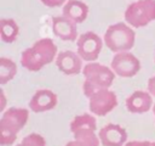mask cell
<instances>
[{
    "mask_svg": "<svg viewBox=\"0 0 155 146\" xmlns=\"http://www.w3.org/2000/svg\"><path fill=\"white\" fill-rule=\"evenodd\" d=\"M57 55L58 51L54 41L50 38H42L22 52L21 64L30 72H38L53 62Z\"/></svg>",
    "mask_w": 155,
    "mask_h": 146,
    "instance_id": "cell-1",
    "label": "cell"
},
{
    "mask_svg": "<svg viewBox=\"0 0 155 146\" xmlns=\"http://www.w3.org/2000/svg\"><path fill=\"white\" fill-rule=\"evenodd\" d=\"M82 75L85 78L82 84V91L84 95L88 99L98 90L110 88L116 74L110 67H107L94 61L87 62L84 66Z\"/></svg>",
    "mask_w": 155,
    "mask_h": 146,
    "instance_id": "cell-2",
    "label": "cell"
},
{
    "mask_svg": "<svg viewBox=\"0 0 155 146\" xmlns=\"http://www.w3.org/2000/svg\"><path fill=\"white\" fill-rule=\"evenodd\" d=\"M29 118V111L23 107H10L0 118V145L10 146L17 140L18 133L24 128Z\"/></svg>",
    "mask_w": 155,
    "mask_h": 146,
    "instance_id": "cell-3",
    "label": "cell"
},
{
    "mask_svg": "<svg viewBox=\"0 0 155 146\" xmlns=\"http://www.w3.org/2000/svg\"><path fill=\"white\" fill-rule=\"evenodd\" d=\"M103 41L107 47L114 54L130 51L134 45L136 34L130 24H127L126 22H117L110 24L107 28Z\"/></svg>",
    "mask_w": 155,
    "mask_h": 146,
    "instance_id": "cell-4",
    "label": "cell"
},
{
    "mask_svg": "<svg viewBox=\"0 0 155 146\" xmlns=\"http://www.w3.org/2000/svg\"><path fill=\"white\" fill-rule=\"evenodd\" d=\"M70 131L81 146H99L101 140L97 134V122L94 114L82 113L76 116L70 123Z\"/></svg>",
    "mask_w": 155,
    "mask_h": 146,
    "instance_id": "cell-5",
    "label": "cell"
},
{
    "mask_svg": "<svg viewBox=\"0 0 155 146\" xmlns=\"http://www.w3.org/2000/svg\"><path fill=\"white\" fill-rule=\"evenodd\" d=\"M125 21L132 28H142L155 21V0H137L131 2L124 13Z\"/></svg>",
    "mask_w": 155,
    "mask_h": 146,
    "instance_id": "cell-6",
    "label": "cell"
},
{
    "mask_svg": "<svg viewBox=\"0 0 155 146\" xmlns=\"http://www.w3.org/2000/svg\"><path fill=\"white\" fill-rule=\"evenodd\" d=\"M103 39L92 30L82 33L76 41V52L86 62H94L101 54Z\"/></svg>",
    "mask_w": 155,
    "mask_h": 146,
    "instance_id": "cell-7",
    "label": "cell"
},
{
    "mask_svg": "<svg viewBox=\"0 0 155 146\" xmlns=\"http://www.w3.org/2000/svg\"><path fill=\"white\" fill-rule=\"evenodd\" d=\"M110 68L113 72L122 78L134 77L140 69L139 60L130 51H122L114 54L110 63Z\"/></svg>",
    "mask_w": 155,
    "mask_h": 146,
    "instance_id": "cell-8",
    "label": "cell"
},
{
    "mask_svg": "<svg viewBox=\"0 0 155 146\" xmlns=\"http://www.w3.org/2000/svg\"><path fill=\"white\" fill-rule=\"evenodd\" d=\"M116 106H117V96L109 88L98 90L91 97H88L90 112L98 117L107 116Z\"/></svg>",
    "mask_w": 155,
    "mask_h": 146,
    "instance_id": "cell-9",
    "label": "cell"
},
{
    "mask_svg": "<svg viewBox=\"0 0 155 146\" xmlns=\"http://www.w3.org/2000/svg\"><path fill=\"white\" fill-rule=\"evenodd\" d=\"M54 62L57 68L67 75H75L82 73L84 69V60L80 57L78 52L71 50H64L58 52Z\"/></svg>",
    "mask_w": 155,
    "mask_h": 146,
    "instance_id": "cell-10",
    "label": "cell"
},
{
    "mask_svg": "<svg viewBox=\"0 0 155 146\" xmlns=\"http://www.w3.org/2000/svg\"><path fill=\"white\" fill-rule=\"evenodd\" d=\"M98 136L103 146H125L128 139L126 129L115 123H109L101 128Z\"/></svg>",
    "mask_w": 155,
    "mask_h": 146,
    "instance_id": "cell-11",
    "label": "cell"
},
{
    "mask_svg": "<svg viewBox=\"0 0 155 146\" xmlns=\"http://www.w3.org/2000/svg\"><path fill=\"white\" fill-rule=\"evenodd\" d=\"M52 32L57 38L64 41H74L78 38V24L63 15L53 16Z\"/></svg>",
    "mask_w": 155,
    "mask_h": 146,
    "instance_id": "cell-12",
    "label": "cell"
},
{
    "mask_svg": "<svg viewBox=\"0 0 155 146\" xmlns=\"http://www.w3.org/2000/svg\"><path fill=\"white\" fill-rule=\"evenodd\" d=\"M57 102H58V97L52 90L40 89L35 91V94L31 96L29 101V108L35 113H42L53 109Z\"/></svg>",
    "mask_w": 155,
    "mask_h": 146,
    "instance_id": "cell-13",
    "label": "cell"
},
{
    "mask_svg": "<svg viewBox=\"0 0 155 146\" xmlns=\"http://www.w3.org/2000/svg\"><path fill=\"white\" fill-rule=\"evenodd\" d=\"M153 95L149 91L136 90L126 99V108L131 113L142 114L153 108Z\"/></svg>",
    "mask_w": 155,
    "mask_h": 146,
    "instance_id": "cell-14",
    "label": "cell"
},
{
    "mask_svg": "<svg viewBox=\"0 0 155 146\" xmlns=\"http://www.w3.org/2000/svg\"><path fill=\"white\" fill-rule=\"evenodd\" d=\"M88 6L81 0H68L63 5L62 15L75 22L76 24L82 23L88 16Z\"/></svg>",
    "mask_w": 155,
    "mask_h": 146,
    "instance_id": "cell-15",
    "label": "cell"
},
{
    "mask_svg": "<svg viewBox=\"0 0 155 146\" xmlns=\"http://www.w3.org/2000/svg\"><path fill=\"white\" fill-rule=\"evenodd\" d=\"M19 34V27L13 18H1L0 19V38L4 43H13Z\"/></svg>",
    "mask_w": 155,
    "mask_h": 146,
    "instance_id": "cell-16",
    "label": "cell"
},
{
    "mask_svg": "<svg viewBox=\"0 0 155 146\" xmlns=\"http://www.w3.org/2000/svg\"><path fill=\"white\" fill-rule=\"evenodd\" d=\"M17 73V64L7 57H0V84L4 85L12 80Z\"/></svg>",
    "mask_w": 155,
    "mask_h": 146,
    "instance_id": "cell-17",
    "label": "cell"
},
{
    "mask_svg": "<svg viewBox=\"0 0 155 146\" xmlns=\"http://www.w3.org/2000/svg\"><path fill=\"white\" fill-rule=\"evenodd\" d=\"M16 146H46V141L44 136H41L38 133H31L27 136H24L19 144Z\"/></svg>",
    "mask_w": 155,
    "mask_h": 146,
    "instance_id": "cell-18",
    "label": "cell"
},
{
    "mask_svg": "<svg viewBox=\"0 0 155 146\" xmlns=\"http://www.w3.org/2000/svg\"><path fill=\"white\" fill-rule=\"evenodd\" d=\"M125 146H155L154 141H142V140H134V141H127Z\"/></svg>",
    "mask_w": 155,
    "mask_h": 146,
    "instance_id": "cell-19",
    "label": "cell"
},
{
    "mask_svg": "<svg viewBox=\"0 0 155 146\" xmlns=\"http://www.w3.org/2000/svg\"><path fill=\"white\" fill-rule=\"evenodd\" d=\"M40 1L47 7H58V6L64 5L68 0H40Z\"/></svg>",
    "mask_w": 155,
    "mask_h": 146,
    "instance_id": "cell-20",
    "label": "cell"
},
{
    "mask_svg": "<svg viewBox=\"0 0 155 146\" xmlns=\"http://www.w3.org/2000/svg\"><path fill=\"white\" fill-rule=\"evenodd\" d=\"M148 91L155 97V74L148 79Z\"/></svg>",
    "mask_w": 155,
    "mask_h": 146,
    "instance_id": "cell-21",
    "label": "cell"
},
{
    "mask_svg": "<svg viewBox=\"0 0 155 146\" xmlns=\"http://www.w3.org/2000/svg\"><path fill=\"white\" fill-rule=\"evenodd\" d=\"M6 96H5V92L2 89H0V112H4L5 111V107H6Z\"/></svg>",
    "mask_w": 155,
    "mask_h": 146,
    "instance_id": "cell-22",
    "label": "cell"
},
{
    "mask_svg": "<svg viewBox=\"0 0 155 146\" xmlns=\"http://www.w3.org/2000/svg\"><path fill=\"white\" fill-rule=\"evenodd\" d=\"M64 146H81V145H80V144H79L76 140H71V141H68V142H67Z\"/></svg>",
    "mask_w": 155,
    "mask_h": 146,
    "instance_id": "cell-23",
    "label": "cell"
},
{
    "mask_svg": "<svg viewBox=\"0 0 155 146\" xmlns=\"http://www.w3.org/2000/svg\"><path fill=\"white\" fill-rule=\"evenodd\" d=\"M153 113H154V117H155V103H154V106H153Z\"/></svg>",
    "mask_w": 155,
    "mask_h": 146,
    "instance_id": "cell-24",
    "label": "cell"
},
{
    "mask_svg": "<svg viewBox=\"0 0 155 146\" xmlns=\"http://www.w3.org/2000/svg\"><path fill=\"white\" fill-rule=\"evenodd\" d=\"M154 61H155V55H154Z\"/></svg>",
    "mask_w": 155,
    "mask_h": 146,
    "instance_id": "cell-25",
    "label": "cell"
}]
</instances>
